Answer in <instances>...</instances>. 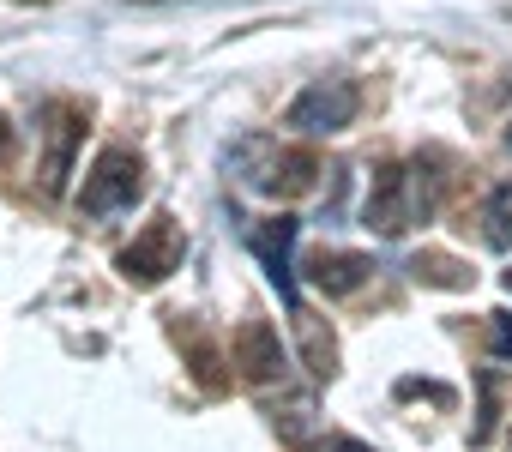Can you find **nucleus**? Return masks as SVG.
Instances as JSON below:
<instances>
[{
    "instance_id": "obj_1",
    "label": "nucleus",
    "mask_w": 512,
    "mask_h": 452,
    "mask_svg": "<svg viewBox=\"0 0 512 452\" xmlns=\"http://www.w3.org/2000/svg\"><path fill=\"white\" fill-rule=\"evenodd\" d=\"M434 151H422V157H410V163H386V169H374V187H368V205H362V223L374 236H404V230H416V223H428L434 217V205H440V181L446 175H434Z\"/></svg>"
},
{
    "instance_id": "obj_2",
    "label": "nucleus",
    "mask_w": 512,
    "mask_h": 452,
    "mask_svg": "<svg viewBox=\"0 0 512 452\" xmlns=\"http://www.w3.org/2000/svg\"><path fill=\"white\" fill-rule=\"evenodd\" d=\"M229 163L241 169V181L253 193H266V199H302L320 181V157L308 145H278V139H260V133L241 139L229 151Z\"/></svg>"
},
{
    "instance_id": "obj_3",
    "label": "nucleus",
    "mask_w": 512,
    "mask_h": 452,
    "mask_svg": "<svg viewBox=\"0 0 512 452\" xmlns=\"http://www.w3.org/2000/svg\"><path fill=\"white\" fill-rule=\"evenodd\" d=\"M145 193V157L127 151V145H103L85 169V187H79V211L85 217H115V211H133V199Z\"/></svg>"
},
{
    "instance_id": "obj_4",
    "label": "nucleus",
    "mask_w": 512,
    "mask_h": 452,
    "mask_svg": "<svg viewBox=\"0 0 512 452\" xmlns=\"http://www.w3.org/2000/svg\"><path fill=\"white\" fill-rule=\"evenodd\" d=\"M181 254H187V236H181V223L169 217V211H157L145 230L115 254V272L127 278V284H139V290H151V284H163L175 266H181Z\"/></svg>"
},
{
    "instance_id": "obj_5",
    "label": "nucleus",
    "mask_w": 512,
    "mask_h": 452,
    "mask_svg": "<svg viewBox=\"0 0 512 452\" xmlns=\"http://www.w3.org/2000/svg\"><path fill=\"white\" fill-rule=\"evenodd\" d=\"M229 356H235V374H241L247 386H260V392L290 380V344H284V338H278V326H272V320H260V314H247V320L235 326Z\"/></svg>"
},
{
    "instance_id": "obj_6",
    "label": "nucleus",
    "mask_w": 512,
    "mask_h": 452,
    "mask_svg": "<svg viewBox=\"0 0 512 452\" xmlns=\"http://www.w3.org/2000/svg\"><path fill=\"white\" fill-rule=\"evenodd\" d=\"M356 109H362L356 79H314V85H308V91L284 109V121H290L296 133L320 139V133H344V127L356 121Z\"/></svg>"
},
{
    "instance_id": "obj_7",
    "label": "nucleus",
    "mask_w": 512,
    "mask_h": 452,
    "mask_svg": "<svg viewBox=\"0 0 512 452\" xmlns=\"http://www.w3.org/2000/svg\"><path fill=\"white\" fill-rule=\"evenodd\" d=\"M296 236H302V223H296V217H266V223H253V230H247V248L260 254V266H266V278L278 284V296H284V308H290V314H302V296H296V266H290Z\"/></svg>"
},
{
    "instance_id": "obj_8",
    "label": "nucleus",
    "mask_w": 512,
    "mask_h": 452,
    "mask_svg": "<svg viewBox=\"0 0 512 452\" xmlns=\"http://www.w3.org/2000/svg\"><path fill=\"white\" fill-rule=\"evenodd\" d=\"M43 133H49V151H43V193H61L67 187V175H73V151H79V139H85V109L79 103H49L43 109Z\"/></svg>"
},
{
    "instance_id": "obj_9",
    "label": "nucleus",
    "mask_w": 512,
    "mask_h": 452,
    "mask_svg": "<svg viewBox=\"0 0 512 452\" xmlns=\"http://www.w3.org/2000/svg\"><path fill=\"white\" fill-rule=\"evenodd\" d=\"M302 272H308V284H314L320 296H356V290L374 278V260L356 254V248H314V254L302 260Z\"/></svg>"
},
{
    "instance_id": "obj_10",
    "label": "nucleus",
    "mask_w": 512,
    "mask_h": 452,
    "mask_svg": "<svg viewBox=\"0 0 512 452\" xmlns=\"http://www.w3.org/2000/svg\"><path fill=\"white\" fill-rule=\"evenodd\" d=\"M169 338L181 344V356H187V368H193V380H199L205 392H223V386H229V362H235V356H223V350L211 344V332H205L193 314H169Z\"/></svg>"
},
{
    "instance_id": "obj_11",
    "label": "nucleus",
    "mask_w": 512,
    "mask_h": 452,
    "mask_svg": "<svg viewBox=\"0 0 512 452\" xmlns=\"http://www.w3.org/2000/svg\"><path fill=\"white\" fill-rule=\"evenodd\" d=\"M410 278L416 284H434V290H464L476 272L464 260H452V254H410Z\"/></svg>"
},
{
    "instance_id": "obj_12",
    "label": "nucleus",
    "mask_w": 512,
    "mask_h": 452,
    "mask_svg": "<svg viewBox=\"0 0 512 452\" xmlns=\"http://www.w3.org/2000/svg\"><path fill=\"white\" fill-rule=\"evenodd\" d=\"M296 326H302V356H308V374L314 380H332L338 374V344H332V332H320L308 314H290Z\"/></svg>"
},
{
    "instance_id": "obj_13",
    "label": "nucleus",
    "mask_w": 512,
    "mask_h": 452,
    "mask_svg": "<svg viewBox=\"0 0 512 452\" xmlns=\"http://www.w3.org/2000/svg\"><path fill=\"white\" fill-rule=\"evenodd\" d=\"M482 242L488 248H512V181H500L494 193H488V205H482Z\"/></svg>"
},
{
    "instance_id": "obj_14",
    "label": "nucleus",
    "mask_w": 512,
    "mask_h": 452,
    "mask_svg": "<svg viewBox=\"0 0 512 452\" xmlns=\"http://www.w3.org/2000/svg\"><path fill=\"white\" fill-rule=\"evenodd\" d=\"M488 350L512 362V314H488Z\"/></svg>"
},
{
    "instance_id": "obj_15",
    "label": "nucleus",
    "mask_w": 512,
    "mask_h": 452,
    "mask_svg": "<svg viewBox=\"0 0 512 452\" xmlns=\"http://www.w3.org/2000/svg\"><path fill=\"white\" fill-rule=\"evenodd\" d=\"M488 434H494V380H488V374H482V416H476V434H470V440H476V446H482V440H488Z\"/></svg>"
},
{
    "instance_id": "obj_16",
    "label": "nucleus",
    "mask_w": 512,
    "mask_h": 452,
    "mask_svg": "<svg viewBox=\"0 0 512 452\" xmlns=\"http://www.w3.org/2000/svg\"><path fill=\"white\" fill-rule=\"evenodd\" d=\"M7 157H13V127L0 121V169H7Z\"/></svg>"
},
{
    "instance_id": "obj_17",
    "label": "nucleus",
    "mask_w": 512,
    "mask_h": 452,
    "mask_svg": "<svg viewBox=\"0 0 512 452\" xmlns=\"http://www.w3.org/2000/svg\"><path fill=\"white\" fill-rule=\"evenodd\" d=\"M506 145H512V121H506Z\"/></svg>"
},
{
    "instance_id": "obj_18",
    "label": "nucleus",
    "mask_w": 512,
    "mask_h": 452,
    "mask_svg": "<svg viewBox=\"0 0 512 452\" xmlns=\"http://www.w3.org/2000/svg\"><path fill=\"white\" fill-rule=\"evenodd\" d=\"M506 290H512V272H506Z\"/></svg>"
}]
</instances>
